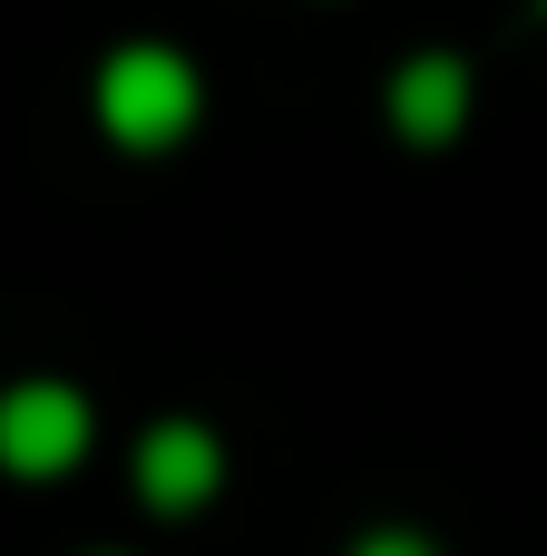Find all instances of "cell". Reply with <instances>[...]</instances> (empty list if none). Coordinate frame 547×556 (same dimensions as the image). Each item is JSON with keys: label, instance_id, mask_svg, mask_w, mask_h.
I'll use <instances>...</instances> for the list:
<instances>
[{"label": "cell", "instance_id": "obj_1", "mask_svg": "<svg viewBox=\"0 0 547 556\" xmlns=\"http://www.w3.org/2000/svg\"><path fill=\"white\" fill-rule=\"evenodd\" d=\"M98 127H108L117 147H137V156L176 147V137L196 127V68H186L176 49H117L108 78H98Z\"/></svg>", "mask_w": 547, "mask_h": 556}, {"label": "cell", "instance_id": "obj_2", "mask_svg": "<svg viewBox=\"0 0 547 556\" xmlns=\"http://www.w3.org/2000/svg\"><path fill=\"white\" fill-rule=\"evenodd\" d=\"M78 450H88V401H78V391H59V381H20V391H0V469H20V479H59Z\"/></svg>", "mask_w": 547, "mask_h": 556}, {"label": "cell", "instance_id": "obj_3", "mask_svg": "<svg viewBox=\"0 0 547 556\" xmlns=\"http://www.w3.org/2000/svg\"><path fill=\"white\" fill-rule=\"evenodd\" d=\"M215 430H196V420H166V430H147V450H137V489H147V508H206V489H215Z\"/></svg>", "mask_w": 547, "mask_h": 556}, {"label": "cell", "instance_id": "obj_4", "mask_svg": "<svg viewBox=\"0 0 547 556\" xmlns=\"http://www.w3.org/2000/svg\"><path fill=\"white\" fill-rule=\"evenodd\" d=\"M460 117H470V68H460V59H411V68L391 78V127H401V137L450 147Z\"/></svg>", "mask_w": 547, "mask_h": 556}, {"label": "cell", "instance_id": "obj_5", "mask_svg": "<svg viewBox=\"0 0 547 556\" xmlns=\"http://www.w3.org/2000/svg\"><path fill=\"white\" fill-rule=\"evenodd\" d=\"M352 556H431V538H362Z\"/></svg>", "mask_w": 547, "mask_h": 556}]
</instances>
